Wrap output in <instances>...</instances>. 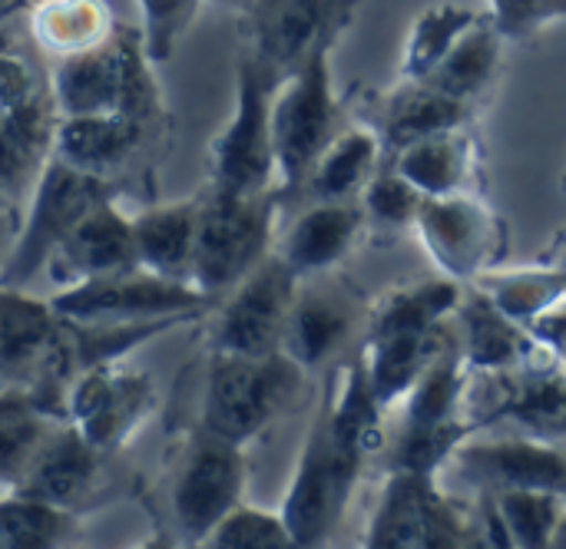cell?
Listing matches in <instances>:
<instances>
[{"instance_id":"obj_4","label":"cell","mask_w":566,"mask_h":549,"mask_svg":"<svg viewBox=\"0 0 566 549\" xmlns=\"http://www.w3.org/2000/svg\"><path fill=\"white\" fill-rule=\"evenodd\" d=\"M275 189L259 196H239L212 186L202 196L192 285L212 302L232 292L255 265H262L275 252Z\"/></svg>"},{"instance_id":"obj_33","label":"cell","mask_w":566,"mask_h":549,"mask_svg":"<svg viewBox=\"0 0 566 549\" xmlns=\"http://www.w3.org/2000/svg\"><path fill=\"white\" fill-rule=\"evenodd\" d=\"M63 418L46 414L23 388L3 384L0 394V477L3 490L17 487L30 461Z\"/></svg>"},{"instance_id":"obj_40","label":"cell","mask_w":566,"mask_h":549,"mask_svg":"<svg viewBox=\"0 0 566 549\" xmlns=\"http://www.w3.org/2000/svg\"><path fill=\"white\" fill-rule=\"evenodd\" d=\"M421 202H424V192L415 182H408L391 162L381 166L375 172V179L361 192V205L368 212V222L381 225V229H408V225H415L418 212H421Z\"/></svg>"},{"instance_id":"obj_30","label":"cell","mask_w":566,"mask_h":549,"mask_svg":"<svg viewBox=\"0 0 566 549\" xmlns=\"http://www.w3.org/2000/svg\"><path fill=\"white\" fill-rule=\"evenodd\" d=\"M385 142L371 126H348L315 162L302 196L312 202H345L361 199L365 186L375 179V172L385 166Z\"/></svg>"},{"instance_id":"obj_3","label":"cell","mask_w":566,"mask_h":549,"mask_svg":"<svg viewBox=\"0 0 566 549\" xmlns=\"http://www.w3.org/2000/svg\"><path fill=\"white\" fill-rule=\"evenodd\" d=\"M50 89L60 116L126 113L149 119L159 109V86L153 80L143 27L119 23L106 43L53 60Z\"/></svg>"},{"instance_id":"obj_22","label":"cell","mask_w":566,"mask_h":549,"mask_svg":"<svg viewBox=\"0 0 566 549\" xmlns=\"http://www.w3.org/2000/svg\"><path fill=\"white\" fill-rule=\"evenodd\" d=\"M358 325L361 308L348 292H342L338 285H315V278H305L285 325L282 351L295 358L305 371H315L352 341Z\"/></svg>"},{"instance_id":"obj_28","label":"cell","mask_w":566,"mask_h":549,"mask_svg":"<svg viewBox=\"0 0 566 549\" xmlns=\"http://www.w3.org/2000/svg\"><path fill=\"white\" fill-rule=\"evenodd\" d=\"M504 46H507V36L484 13L451 46V53L424 76V83H431L434 89H441L461 103L478 106L504 73Z\"/></svg>"},{"instance_id":"obj_2","label":"cell","mask_w":566,"mask_h":549,"mask_svg":"<svg viewBox=\"0 0 566 549\" xmlns=\"http://www.w3.org/2000/svg\"><path fill=\"white\" fill-rule=\"evenodd\" d=\"M305 374L308 371L285 351H272V355L209 351L199 424L245 447L302 398Z\"/></svg>"},{"instance_id":"obj_19","label":"cell","mask_w":566,"mask_h":549,"mask_svg":"<svg viewBox=\"0 0 566 549\" xmlns=\"http://www.w3.org/2000/svg\"><path fill=\"white\" fill-rule=\"evenodd\" d=\"M103 457L106 454L99 447H93L73 421H60L50 431V437L43 441V447L36 451V457L30 461L20 484L10 490L40 497V500H50L56 507L80 514L83 507L93 504V497L99 490ZM10 490H3V494H10Z\"/></svg>"},{"instance_id":"obj_49","label":"cell","mask_w":566,"mask_h":549,"mask_svg":"<svg viewBox=\"0 0 566 549\" xmlns=\"http://www.w3.org/2000/svg\"><path fill=\"white\" fill-rule=\"evenodd\" d=\"M564 451H566V441H564Z\"/></svg>"},{"instance_id":"obj_23","label":"cell","mask_w":566,"mask_h":549,"mask_svg":"<svg viewBox=\"0 0 566 549\" xmlns=\"http://www.w3.org/2000/svg\"><path fill=\"white\" fill-rule=\"evenodd\" d=\"M368 212L361 199H345V202H312L282 235L275 252L302 275V278H318L332 272L365 235L368 229Z\"/></svg>"},{"instance_id":"obj_25","label":"cell","mask_w":566,"mask_h":549,"mask_svg":"<svg viewBox=\"0 0 566 549\" xmlns=\"http://www.w3.org/2000/svg\"><path fill=\"white\" fill-rule=\"evenodd\" d=\"M391 166L424 196L478 192L474 182L481 169V152L471 136V126H458L405 146L391 156Z\"/></svg>"},{"instance_id":"obj_27","label":"cell","mask_w":566,"mask_h":549,"mask_svg":"<svg viewBox=\"0 0 566 549\" xmlns=\"http://www.w3.org/2000/svg\"><path fill=\"white\" fill-rule=\"evenodd\" d=\"M199 212H202V196L186 199V202L156 205V209L133 215L139 265L156 275L176 278V282H192Z\"/></svg>"},{"instance_id":"obj_14","label":"cell","mask_w":566,"mask_h":549,"mask_svg":"<svg viewBox=\"0 0 566 549\" xmlns=\"http://www.w3.org/2000/svg\"><path fill=\"white\" fill-rule=\"evenodd\" d=\"M153 411V378L136 368H123L119 361L76 371L70 384V421L103 454L126 447V441L149 421Z\"/></svg>"},{"instance_id":"obj_9","label":"cell","mask_w":566,"mask_h":549,"mask_svg":"<svg viewBox=\"0 0 566 549\" xmlns=\"http://www.w3.org/2000/svg\"><path fill=\"white\" fill-rule=\"evenodd\" d=\"M481 527L468 520L438 474L388 471L381 497L365 530V547L375 549H464L481 543Z\"/></svg>"},{"instance_id":"obj_29","label":"cell","mask_w":566,"mask_h":549,"mask_svg":"<svg viewBox=\"0 0 566 549\" xmlns=\"http://www.w3.org/2000/svg\"><path fill=\"white\" fill-rule=\"evenodd\" d=\"M464 282L441 275L428 282H415L405 288L388 292L371 312H368V331L365 338H381V335H424L441 325H448L461 302H464Z\"/></svg>"},{"instance_id":"obj_44","label":"cell","mask_w":566,"mask_h":549,"mask_svg":"<svg viewBox=\"0 0 566 549\" xmlns=\"http://www.w3.org/2000/svg\"><path fill=\"white\" fill-rule=\"evenodd\" d=\"M547 262H554V265H560L566 272V232L560 239H554V249H551V255H547Z\"/></svg>"},{"instance_id":"obj_8","label":"cell","mask_w":566,"mask_h":549,"mask_svg":"<svg viewBox=\"0 0 566 549\" xmlns=\"http://www.w3.org/2000/svg\"><path fill=\"white\" fill-rule=\"evenodd\" d=\"M106 199H116L113 179L83 172L60 156H50L30 192L27 219L7 258L3 285H27L36 268H46L56 245Z\"/></svg>"},{"instance_id":"obj_48","label":"cell","mask_w":566,"mask_h":549,"mask_svg":"<svg viewBox=\"0 0 566 549\" xmlns=\"http://www.w3.org/2000/svg\"><path fill=\"white\" fill-rule=\"evenodd\" d=\"M564 192H566V172H564Z\"/></svg>"},{"instance_id":"obj_15","label":"cell","mask_w":566,"mask_h":549,"mask_svg":"<svg viewBox=\"0 0 566 549\" xmlns=\"http://www.w3.org/2000/svg\"><path fill=\"white\" fill-rule=\"evenodd\" d=\"M448 467L478 494H497L517 487L566 494L564 444H551L537 437L464 441Z\"/></svg>"},{"instance_id":"obj_17","label":"cell","mask_w":566,"mask_h":549,"mask_svg":"<svg viewBox=\"0 0 566 549\" xmlns=\"http://www.w3.org/2000/svg\"><path fill=\"white\" fill-rule=\"evenodd\" d=\"M0 182L7 205H13L33 192L43 166L50 162L60 113L50 83L33 86L17 99H0Z\"/></svg>"},{"instance_id":"obj_41","label":"cell","mask_w":566,"mask_h":549,"mask_svg":"<svg viewBox=\"0 0 566 549\" xmlns=\"http://www.w3.org/2000/svg\"><path fill=\"white\" fill-rule=\"evenodd\" d=\"M136 3L143 17L139 27H143L146 53L153 63H166L176 53L186 30L192 27L199 7L209 0H136Z\"/></svg>"},{"instance_id":"obj_21","label":"cell","mask_w":566,"mask_h":549,"mask_svg":"<svg viewBox=\"0 0 566 549\" xmlns=\"http://www.w3.org/2000/svg\"><path fill=\"white\" fill-rule=\"evenodd\" d=\"M458 338L464 361L474 374H501L531 365L547 348L537 341L531 325L511 318L488 292L478 285L464 292V302L458 308Z\"/></svg>"},{"instance_id":"obj_26","label":"cell","mask_w":566,"mask_h":549,"mask_svg":"<svg viewBox=\"0 0 566 549\" xmlns=\"http://www.w3.org/2000/svg\"><path fill=\"white\" fill-rule=\"evenodd\" d=\"M458 328L448 321L434 331L424 335H381V338H365L361 361L371 381L375 398L388 408L408 398V391L418 384V378L428 371V365L454 341Z\"/></svg>"},{"instance_id":"obj_38","label":"cell","mask_w":566,"mask_h":549,"mask_svg":"<svg viewBox=\"0 0 566 549\" xmlns=\"http://www.w3.org/2000/svg\"><path fill=\"white\" fill-rule=\"evenodd\" d=\"M80 530V514L56 507L27 494H3L0 500V547L3 549H53L73 540Z\"/></svg>"},{"instance_id":"obj_16","label":"cell","mask_w":566,"mask_h":549,"mask_svg":"<svg viewBox=\"0 0 566 549\" xmlns=\"http://www.w3.org/2000/svg\"><path fill=\"white\" fill-rule=\"evenodd\" d=\"M497 381L491 411L481 424L511 421L527 437L564 444L566 441V368L551 351L534 358L524 368L488 374Z\"/></svg>"},{"instance_id":"obj_31","label":"cell","mask_w":566,"mask_h":549,"mask_svg":"<svg viewBox=\"0 0 566 549\" xmlns=\"http://www.w3.org/2000/svg\"><path fill=\"white\" fill-rule=\"evenodd\" d=\"M27 20L36 46L53 60L86 53L106 43L119 27L106 0H40Z\"/></svg>"},{"instance_id":"obj_10","label":"cell","mask_w":566,"mask_h":549,"mask_svg":"<svg viewBox=\"0 0 566 549\" xmlns=\"http://www.w3.org/2000/svg\"><path fill=\"white\" fill-rule=\"evenodd\" d=\"M365 0H255L242 20L249 46L265 73L282 86L315 53L335 50Z\"/></svg>"},{"instance_id":"obj_32","label":"cell","mask_w":566,"mask_h":549,"mask_svg":"<svg viewBox=\"0 0 566 549\" xmlns=\"http://www.w3.org/2000/svg\"><path fill=\"white\" fill-rule=\"evenodd\" d=\"M471 374L474 371L464 361L461 338L454 335V341L428 365V371L418 378V384L401 401L405 404L401 424L424 427V424H448V421L464 418L461 408H464V394H468Z\"/></svg>"},{"instance_id":"obj_45","label":"cell","mask_w":566,"mask_h":549,"mask_svg":"<svg viewBox=\"0 0 566 549\" xmlns=\"http://www.w3.org/2000/svg\"><path fill=\"white\" fill-rule=\"evenodd\" d=\"M36 3H40V0H3L0 10H3V17H13L17 10H33Z\"/></svg>"},{"instance_id":"obj_1","label":"cell","mask_w":566,"mask_h":549,"mask_svg":"<svg viewBox=\"0 0 566 549\" xmlns=\"http://www.w3.org/2000/svg\"><path fill=\"white\" fill-rule=\"evenodd\" d=\"M385 404L375 398L365 361L338 365L302 441V454L282 500L295 547H322L338 530L352 494L375 454H385Z\"/></svg>"},{"instance_id":"obj_12","label":"cell","mask_w":566,"mask_h":549,"mask_svg":"<svg viewBox=\"0 0 566 549\" xmlns=\"http://www.w3.org/2000/svg\"><path fill=\"white\" fill-rule=\"evenodd\" d=\"M415 229L434 265L458 282L507 262V222L478 192L424 196Z\"/></svg>"},{"instance_id":"obj_42","label":"cell","mask_w":566,"mask_h":549,"mask_svg":"<svg viewBox=\"0 0 566 549\" xmlns=\"http://www.w3.org/2000/svg\"><path fill=\"white\" fill-rule=\"evenodd\" d=\"M488 17L507 36V43H524L566 20V0H488Z\"/></svg>"},{"instance_id":"obj_50","label":"cell","mask_w":566,"mask_h":549,"mask_svg":"<svg viewBox=\"0 0 566 549\" xmlns=\"http://www.w3.org/2000/svg\"><path fill=\"white\" fill-rule=\"evenodd\" d=\"M564 368H566V361H564Z\"/></svg>"},{"instance_id":"obj_7","label":"cell","mask_w":566,"mask_h":549,"mask_svg":"<svg viewBox=\"0 0 566 549\" xmlns=\"http://www.w3.org/2000/svg\"><path fill=\"white\" fill-rule=\"evenodd\" d=\"M279 83L265 73V66L242 53L235 63V106L219 136L209 146L212 186L259 196L279 186V156L272 136V99Z\"/></svg>"},{"instance_id":"obj_35","label":"cell","mask_w":566,"mask_h":549,"mask_svg":"<svg viewBox=\"0 0 566 549\" xmlns=\"http://www.w3.org/2000/svg\"><path fill=\"white\" fill-rule=\"evenodd\" d=\"M481 17L484 13H478L474 7L451 3V0L424 7L408 30L398 76L401 80H424Z\"/></svg>"},{"instance_id":"obj_46","label":"cell","mask_w":566,"mask_h":549,"mask_svg":"<svg viewBox=\"0 0 566 549\" xmlns=\"http://www.w3.org/2000/svg\"><path fill=\"white\" fill-rule=\"evenodd\" d=\"M209 3H216V7H222V10H235V13H245L255 0H209Z\"/></svg>"},{"instance_id":"obj_6","label":"cell","mask_w":566,"mask_h":549,"mask_svg":"<svg viewBox=\"0 0 566 549\" xmlns=\"http://www.w3.org/2000/svg\"><path fill=\"white\" fill-rule=\"evenodd\" d=\"M332 53H315L289 76L272 99V136L279 156V192H302L315 162L348 129L345 103L335 93Z\"/></svg>"},{"instance_id":"obj_18","label":"cell","mask_w":566,"mask_h":549,"mask_svg":"<svg viewBox=\"0 0 566 549\" xmlns=\"http://www.w3.org/2000/svg\"><path fill=\"white\" fill-rule=\"evenodd\" d=\"M139 265L133 219L116 209V199L99 202L50 255L46 272L56 285L70 288L80 282L133 272Z\"/></svg>"},{"instance_id":"obj_39","label":"cell","mask_w":566,"mask_h":549,"mask_svg":"<svg viewBox=\"0 0 566 549\" xmlns=\"http://www.w3.org/2000/svg\"><path fill=\"white\" fill-rule=\"evenodd\" d=\"M202 547L212 549H292L295 537L282 517V510L269 514L249 504H239L229 510L219 527L206 537Z\"/></svg>"},{"instance_id":"obj_36","label":"cell","mask_w":566,"mask_h":549,"mask_svg":"<svg viewBox=\"0 0 566 549\" xmlns=\"http://www.w3.org/2000/svg\"><path fill=\"white\" fill-rule=\"evenodd\" d=\"M481 497L494 504L507 547L554 549V537L566 510V494L517 487V490H497V494H481Z\"/></svg>"},{"instance_id":"obj_34","label":"cell","mask_w":566,"mask_h":549,"mask_svg":"<svg viewBox=\"0 0 566 549\" xmlns=\"http://www.w3.org/2000/svg\"><path fill=\"white\" fill-rule=\"evenodd\" d=\"M471 285L488 292L511 318L524 325H531L534 318H541L544 312H551L566 298V272L547 258L541 265H524V268L501 265L494 272L478 275Z\"/></svg>"},{"instance_id":"obj_43","label":"cell","mask_w":566,"mask_h":549,"mask_svg":"<svg viewBox=\"0 0 566 549\" xmlns=\"http://www.w3.org/2000/svg\"><path fill=\"white\" fill-rule=\"evenodd\" d=\"M531 331L537 335V341L557 355L560 361H566V298L560 305H554L551 312H544L541 318L531 321Z\"/></svg>"},{"instance_id":"obj_37","label":"cell","mask_w":566,"mask_h":549,"mask_svg":"<svg viewBox=\"0 0 566 549\" xmlns=\"http://www.w3.org/2000/svg\"><path fill=\"white\" fill-rule=\"evenodd\" d=\"M484 424L478 418H458L448 424H401L398 434L385 447L388 471H408V474H441L454 451L474 437Z\"/></svg>"},{"instance_id":"obj_47","label":"cell","mask_w":566,"mask_h":549,"mask_svg":"<svg viewBox=\"0 0 566 549\" xmlns=\"http://www.w3.org/2000/svg\"><path fill=\"white\" fill-rule=\"evenodd\" d=\"M554 549H566V510L560 527H557V537H554Z\"/></svg>"},{"instance_id":"obj_11","label":"cell","mask_w":566,"mask_h":549,"mask_svg":"<svg viewBox=\"0 0 566 549\" xmlns=\"http://www.w3.org/2000/svg\"><path fill=\"white\" fill-rule=\"evenodd\" d=\"M302 275L272 252L232 292L219 298L209 321V351L229 355H272L282 351L285 325L302 288Z\"/></svg>"},{"instance_id":"obj_5","label":"cell","mask_w":566,"mask_h":549,"mask_svg":"<svg viewBox=\"0 0 566 549\" xmlns=\"http://www.w3.org/2000/svg\"><path fill=\"white\" fill-rule=\"evenodd\" d=\"M245 454L202 424L192 427L169 464V520L172 534L186 547H202L219 520L242 504L245 494Z\"/></svg>"},{"instance_id":"obj_24","label":"cell","mask_w":566,"mask_h":549,"mask_svg":"<svg viewBox=\"0 0 566 549\" xmlns=\"http://www.w3.org/2000/svg\"><path fill=\"white\" fill-rule=\"evenodd\" d=\"M146 133L143 116H126V113H103V116H60L56 119V136H53V156L63 162L96 172V176H113L123 169L133 152L139 149Z\"/></svg>"},{"instance_id":"obj_20","label":"cell","mask_w":566,"mask_h":549,"mask_svg":"<svg viewBox=\"0 0 566 549\" xmlns=\"http://www.w3.org/2000/svg\"><path fill=\"white\" fill-rule=\"evenodd\" d=\"M361 109H368L365 126H371L385 142V152L395 156L424 136L471 126L478 106L461 103L424 80H401L385 93H371Z\"/></svg>"},{"instance_id":"obj_13","label":"cell","mask_w":566,"mask_h":549,"mask_svg":"<svg viewBox=\"0 0 566 549\" xmlns=\"http://www.w3.org/2000/svg\"><path fill=\"white\" fill-rule=\"evenodd\" d=\"M56 312L66 321H156V318H192L202 315L212 298L192 282H176L149 268H133L93 282H80L53 295Z\"/></svg>"}]
</instances>
